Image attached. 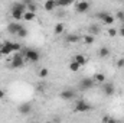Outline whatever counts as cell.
<instances>
[{
	"label": "cell",
	"mask_w": 124,
	"mask_h": 123,
	"mask_svg": "<svg viewBox=\"0 0 124 123\" xmlns=\"http://www.w3.org/2000/svg\"><path fill=\"white\" fill-rule=\"evenodd\" d=\"M22 55L25 57L26 61H29V62H38L40 60V54L36 49H32V48H25Z\"/></svg>",
	"instance_id": "6da1fadb"
},
{
	"label": "cell",
	"mask_w": 124,
	"mask_h": 123,
	"mask_svg": "<svg viewBox=\"0 0 124 123\" xmlns=\"http://www.w3.org/2000/svg\"><path fill=\"white\" fill-rule=\"evenodd\" d=\"M93 109V106L85 101V100H77L75 101V106H74V112L75 113H87Z\"/></svg>",
	"instance_id": "7a4b0ae2"
},
{
	"label": "cell",
	"mask_w": 124,
	"mask_h": 123,
	"mask_svg": "<svg viewBox=\"0 0 124 123\" xmlns=\"http://www.w3.org/2000/svg\"><path fill=\"white\" fill-rule=\"evenodd\" d=\"M25 57L22 55V52H17V54H15L13 55V58H12V61H10V67L12 68H15V70H19V68H22L23 65H25Z\"/></svg>",
	"instance_id": "3957f363"
},
{
	"label": "cell",
	"mask_w": 124,
	"mask_h": 123,
	"mask_svg": "<svg viewBox=\"0 0 124 123\" xmlns=\"http://www.w3.org/2000/svg\"><path fill=\"white\" fill-rule=\"evenodd\" d=\"M94 86H95V81H94V78L85 77V78H82V80L79 81V84H78V88H79L81 91H87V90H91V88H94Z\"/></svg>",
	"instance_id": "277c9868"
},
{
	"label": "cell",
	"mask_w": 124,
	"mask_h": 123,
	"mask_svg": "<svg viewBox=\"0 0 124 123\" xmlns=\"http://www.w3.org/2000/svg\"><path fill=\"white\" fill-rule=\"evenodd\" d=\"M74 6H75L77 13H85V12H88V10H90L91 3H90V1H75V3H74Z\"/></svg>",
	"instance_id": "5b68a950"
},
{
	"label": "cell",
	"mask_w": 124,
	"mask_h": 123,
	"mask_svg": "<svg viewBox=\"0 0 124 123\" xmlns=\"http://www.w3.org/2000/svg\"><path fill=\"white\" fill-rule=\"evenodd\" d=\"M22 28H23L22 23H19V22H10V23L7 25V32H9L10 35H17Z\"/></svg>",
	"instance_id": "8992f818"
},
{
	"label": "cell",
	"mask_w": 124,
	"mask_h": 123,
	"mask_svg": "<svg viewBox=\"0 0 124 123\" xmlns=\"http://www.w3.org/2000/svg\"><path fill=\"white\" fill-rule=\"evenodd\" d=\"M12 12H19V13H26L28 9H26V4L23 1H16L12 4Z\"/></svg>",
	"instance_id": "52a82bcc"
},
{
	"label": "cell",
	"mask_w": 124,
	"mask_h": 123,
	"mask_svg": "<svg viewBox=\"0 0 124 123\" xmlns=\"http://www.w3.org/2000/svg\"><path fill=\"white\" fill-rule=\"evenodd\" d=\"M12 54V49H10V41H4L3 44H0V55L6 57V55H10Z\"/></svg>",
	"instance_id": "ba28073f"
},
{
	"label": "cell",
	"mask_w": 124,
	"mask_h": 123,
	"mask_svg": "<svg viewBox=\"0 0 124 123\" xmlns=\"http://www.w3.org/2000/svg\"><path fill=\"white\" fill-rule=\"evenodd\" d=\"M102 93L105 94V96H113L114 93H116V87H114V84L113 83H104L102 84Z\"/></svg>",
	"instance_id": "9c48e42d"
},
{
	"label": "cell",
	"mask_w": 124,
	"mask_h": 123,
	"mask_svg": "<svg viewBox=\"0 0 124 123\" xmlns=\"http://www.w3.org/2000/svg\"><path fill=\"white\" fill-rule=\"evenodd\" d=\"M59 97H61L62 100H66V101L68 100H74L75 98V91L74 90H69V88L68 90H62L59 93Z\"/></svg>",
	"instance_id": "30bf717a"
},
{
	"label": "cell",
	"mask_w": 124,
	"mask_h": 123,
	"mask_svg": "<svg viewBox=\"0 0 124 123\" xmlns=\"http://www.w3.org/2000/svg\"><path fill=\"white\" fill-rule=\"evenodd\" d=\"M17 110H19V113H22V114H29L32 112V104L31 103H22V104H19Z\"/></svg>",
	"instance_id": "8fae6325"
},
{
	"label": "cell",
	"mask_w": 124,
	"mask_h": 123,
	"mask_svg": "<svg viewBox=\"0 0 124 123\" xmlns=\"http://www.w3.org/2000/svg\"><path fill=\"white\" fill-rule=\"evenodd\" d=\"M23 3L26 4V9H28V12H32V13L38 12V4H36L35 1H32V0H25Z\"/></svg>",
	"instance_id": "7c38bea8"
},
{
	"label": "cell",
	"mask_w": 124,
	"mask_h": 123,
	"mask_svg": "<svg viewBox=\"0 0 124 123\" xmlns=\"http://www.w3.org/2000/svg\"><path fill=\"white\" fill-rule=\"evenodd\" d=\"M72 61H75L77 64H79V67H82V65L87 64V58H85V55H82V54H77L75 57H72Z\"/></svg>",
	"instance_id": "4fadbf2b"
},
{
	"label": "cell",
	"mask_w": 124,
	"mask_h": 123,
	"mask_svg": "<svg viewBox=\"0 0 124 123\" xmlns=\"http://www.w3.org/2000/svg\"><path fill=\"white\" fill-rule=\"evenodd\" d=\"M43 7H45L46 12H52V10L56 7V1H55V0H46V1L43 3Z\"/></svg>",
	"instance_id": "5bb4252c"
},
{
	"label": "cell",
	"mask_w": 124,
	"mask_h": 123,
	"mask_svg": "<svg viewBox=\"0 0 124 123\" xmlns=\"http://www.w3.org/2000/svg\"><path fill=\"white\" fill-rule=\"evenodd\" d=\"M88 35H98L100 32H101V28H100V25H97V23H93V25H90V28H88Z\"/></svg>",
	"instance_id": "9a60e30c"
},
{
	"label": "cell",
	"mask_w": 124,
	"mask_h": 123,
	"mask_svg": "<svg viewBox=\"0 0 124 123\" xmlns=\"http://www.w3.org/2000/svg\"><path fill=\"white\" fill-rule=\"evenodd\" d=\"M65 41H66L68 44H77V42L79 41V36H78L77 33H69V35H66Z\"/></svg>",
	"instance_id": "2e32d148"
},
{
	"label": "cell",
	"mask_w": 124,
	"mask_h": 123,
	"mask_svg": "<svg viewBox=\"0 0 124 123\" xmlns=\"http://www.w3.org/2000/svg\"><path fill=\"white\" fill-rule=\"evenodd\" d=\"M110 48L108 46H101L100 48V51H98V55H100V58H107V57H110Z\"/></svg>",
	"instance_id": "e0dca14e"
},
{
	"label": "cell",
	"mask_w": 124,
	"mask_h": 123,
	"mask_svg": "<svg viewBox=\"0 0 124 123\" xmlns=\"http://www.w3.org/2000/svg\"><path fill=\"white\" fill-rule=\"evenodd\" d=\"M93 78H94V81H95V84H104L105 83V75L102 72H97Z\"/></svg>",
	"instance_id": "ac0fdd59"
},
{
	"label": "cell",
	"mask_w": 124,
	"mask_h": 123,
	"mask_svg": "<svg viewBox=\"0 0 124 123\" xmlns=\"http://www.w3.org/2000/svg\"><path fill=\"white\" fill-rule=\"evenodd\" d=\"M35 19H36V13H32V12L23 13V20H25V22H32V20H35Z\"/></svg>",
	"instance_id": "d6986e66"
},
{
	"label": "cell",
	"mask_w": 124,
	"mask_h": 123,
	"mask_svg": "<svg viewBox=\"0 0 124 123\" xmlns=\"http://www.w3.org/2000/svg\"><path fill=\"white\" fill-rule=\"evenodd\" d=\"M108 15H110L108 12H105V10H101V12H97V13H95V19L102 22V20H104V19H105Z\"/></svg>",
	"instance_id": "ffe728a7"
},
{
	"label": "cell",
	"mask_w": 124,
	"mask_h": 123,
	"mask_svg": "<svg viewBox=\"0 0 124 123\" xmlns=\"http://www.w3.org/2000/svg\"><path fill=\"white\" fill-rule=\"evenodd\" d=\"M10 49H12V52L17 54V52H20V49H22V45H20L19 42H10Z\"/></svg>",
	"instance_id": "44dd1931"
},
{
	"label": "cell",
	"mask_w": 124,
	"mask_h": 123,
	"mask_svg": "<svg viewBox=\"0 0 124 123\" xmlns=\"http://www.w3.org/2000/svg\"><path fill=\"white\" fill-rule=\"evenodd\" d=\"M63 31H65L63 23H56V25H55V29H54L55 35H62V33H63Z\"/></svg>",
	"instance_id": "7402d4cb"
},
{
	"label": "cell",
	"mask_w": 124,
	"mask_h": 123,
	"mask_svg": "<svg viewBox=\"0 0 124 123\" xmlns=\"http://www.w3.org/2000/svg\"><path fill=\"white\" fill-rule=\"evenodd\" d=\"M38 75H39V77H40V78H46V77H48V75H49V70H48V68H45V67H43V68H40V70H39V71H38Z\"/></svg>",
	"instance_id": "603a6c76"
},
{
	"label": "cell",
	"mask_w": 124,
	"mask_h": 123,
	"mask_svg": "<svg viewBox=\"0 0 124 123\" xmlns=\"http://www.w3.org/2000/svg\"><path fill=\"white\" fill-rule=\"evenodd\" d=\"M114 20H116V18H114L113 15H108V16L102 20V23H104V25H113V23H114Z\"/></svg>",
	"instance_id": "cb8c5ba5"
},
{
	"label": "cell",
	"mask_w": 124,
	"mask_h": 123,
	"mask_svg": "<svg viewBox=\"0 0 124 123\" xmlns=\"http://www.w3.org/2000/svg\"><path fill=\"white\" fill-rule=\"evenodd\" d=\"M101 122L102 123H117L116 122V119H113L111 116H108V114H104L102 116V119H101Z\"/></svg>",
	"instance_id": "d4e9b609"
},
{
	"label": "cell",
	"mask_w": 124,
	"mask_h": 123,
	"mask_svg": "<svg viewBox=\"0 0 124 123\" xmlns=\"http://www.w3.org/2000/svg\"><path fill=\"white\" fill-rule=\"evenodd\" d=\"M28 35H29V31H28V29H26V28L23 26V28H22V29L19 31V33H17L16 36H19V38H26Z\"/></svg>",
	"instance_id": "484cf974"
},
{
	"label": "cell",
	"mask_w": 124,
	"mask_h": 123,
	"mask_svg": "<svg viewBox=\"0 0 124 123\" xmlns=\"http://www.w3.org/2000/svg\"><path fill=\"white\" fill-rule=\"evenodd\" d=\"M79 68H81L79 64H77L75 61H71V64H69V70H71V71L75 72V71H79Z\"/></svg>",
	"instance_id": "4316f807"
},
{
	"label": "cell",
	"mask_w": 124,
	"mask_h": 123,
	"mask_svg": "<svg viewBox=\"0 0 124 123\" xmlns=\"http://www.w3.org/2000/svg\"><path fill=\"white\" fill-rule=\"evenodd\" d=\"M94 41H95V39H94L93 35H85V36H84V42H85L87 45H91V44H94Z\"/></svg>",
	"instance_id": "83f0119b"
},
{
	"label": "cell",
	"mask_w": 124,
	"mask_h": 123,
	"mask_svg": "<svg viewBox=\"0 0 124 123\" xmlns=\"http://www.w3.org/2000/svg\"><path fill=\"white\" fill-rule=\"evenodd\" d=\"M116 19H118L120 22H123L124 23V10H118V12H116Z\"/></svg>",
	"instance_id": "f1b7e54d"
},
{
	"label": "cell",
	"mask_w": 124,
	"mask_h": 123,
	"mask_svg": "<svg viewBox=\"0 0 124 123\" xmlns=\"http://www.w3.org/2000/svg\"><path fill=\"white\" fill-rule=\"evenodd\" d=\"M71 4H74V1H56V6L59 7H68Z\"/></svg>",
	"instance_id": "f546056e"
},
{
	"label": "cell",
	"mask_w": 124,
	"mask_h": 123,
	"mask_svg": "<svg viewBox=\"0 0 124 123\" xmlns=\"http://www.w3.org/2000/svg\"><path fill=\"white\" fill-rule=\"evenodd\" d=\"M107 33H108V36H110V38H114V36H117L118 31H117V29H114V28H110V29L107 31Z\"/></svg>",
	"instance_id": "4dcf8cb0"
},
{
	"label": "cell",
	"mask_w": 124,
	"mask_h": 123,
	"mask_svg": "<svg viewBox=\"0 0 124 123\" xmlns=\"http://www.w3.org/2000/svg\"><path fill=\"white\" fill-rule=\"evenodd\" d=\"M117 67H118V68H123L124 67V58H120V60L117 61Z\"/></svg>",
	"instance_id": "1f68e13d"
},
{
	"label": "cell",
	"mask_w": 124,
	"mask_h": 123,
	"mask_svg": "<svg viewBox=\"0 0 124 123\" xmlns=\"http://www.w3.org/2000/svg\"><path fill=\"white\" fill-rule=\"evenodd\" d=\"M118 33H120V36H123V38H124V25L121 26V28H120V31H118Z\"/></svg>",
	"instance_id": "d6a6232c"
},
{
	"label": "cell",
	"mask_w": 124,
	"mask_h": 123,
	"mask_svg": "<svg viewBox=\"0 0 124 123\" xmlns=\"http://www.w3.org/2000/svg\"><path fill=\"white\" fill-rule=\"evenodd\" d=\"M0 98H4V91L0 88Z\"/></svg>",
	"instance_id": "836d02e7"
},
{
	"label": "cell",
	"mask_w": 124,
	"mask_h": 123,
	"mask_svg": "<svg viewBox=\"0 0 124 123\" xmlns=\"http://www.w3.org/2000/svg\"><path fill=\"white\" fill-rule=\"evenodd\" d=\"M45 123H54V122H45Z\"/></svg>",
	"instance_id": "e575fe53"
}]
</instances>
